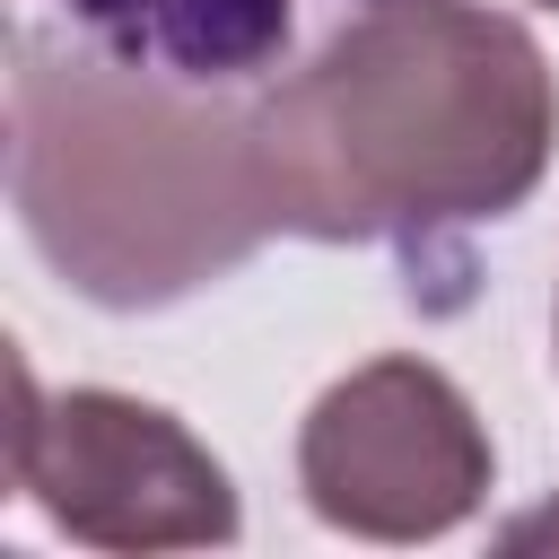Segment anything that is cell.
<instances>
[{
  "instance_id": "cell-4",
  "label": "cell",
  "mask_w": 559,
  "mask_h": 559,
  "mask_svg": "<svg viewBox=\"0 0 559 559\" xmlns=\"http://www.w3.org/2000/svg\"><path fill=\"white\" fill-rule=\"evenodd\" d=\"M297 480L358 542H437L489 498V437L428 358H367L306 411Z\"/></svg>"
},
{
  "instance_id": "cell-7",
  "label": "cell",
  "mask_w": 559,
  "mask_h": 559,
  "mask_svg": "<svg viewBox=\"0 0 559 559\" xmlns=\"http://www.w3.org/2000/svg\"><path fill=\"white\" fill-rule=\"evenodd\" d=\"M542 542H559V507H542V515H515V524H507V550H542Z\"/></svg>"
},
{
  "instance_id": "cell-6",
  "label": "cell",
  "mask_w": 559,
  "mask_h": 559,
  "mask_svg": "<svg viewBox=\"0 0 559 559\" xmlns=\"http://www.w3.org/2000/svg\"><path fill=\"white\" fill-rule=\"evenodd\" d=\"M61 9H70L87 35H105L114 52H140V35H148V26H157L175 0H61Z\"/></svg>"
},
{
  "instance_id": "cell-5",
  "label": "cell",
  "mask_w": 559,
  "mask_h": 559,
  "mask_svg": "<svg viewBox=\"0 0 559 559\" xmlns=\"http://www.w3.org/2000/svg\"><path fill=\"white\" fill-rule=\"evenodd\" d=\"M288 52V0H175L131 61H157V70H183V79H253Z\"/></svg>"
},
{
  "instance_id": "cell-2",
  "label": "cell",
  "mask_w": 559,
  "mask_h": 559,
  "mask_svg": "<svg viewBox=\"0 0 559 559\" xmlns=\"http://www.w3.org/2000/svg\"><path fill=\"white\" fill-rule=\"evenodd\" d=\"M9 201L26 245L122 314L210 288L280 227L253 105L44 35H17L9 70Z\"/></svg>"
},
{
  "instance_id": "cell-1",
  "label": "cell",
  "mask_w": 559,
  "mask_h": 559,
  "mask_svg": "<svg viewBox=\"0 0 559 559\" xmlns=\"http://www.w3.org/2000/svg\"><path fill=\"white\" fill-rule=\"evenodd\" d=\"M280 227L323 245H437L507 218L559 140L542 44L472 0H376L253 96Z\"/></svg>"
},
{
  "instance_id": "cell-3",
  "label": "cell",
  "mask_w": 559,
  "mask_h": 559,
  "mask_svg": "<svg viewBox=\"0 0 559 559\" xmlns=\"http://www.w3.org/2000/svg\"><path fill=\"white\" fill-rule=\"evenodd\" d=\"M9 472L17 489L96 550H201L236 542V489L210 463V445L131 393H61L44 402L35 376L17 367V428H9Z\"/></svg>"
},
{
  "instance_id": "cell-8",
  "label": "cell",
  "mask_w": 559,
  "mask_h": 559,
  "mask_svg": "<svg viewBox=\"0 0 559 559\" xmlns=\"http://www.w3.org/2000/svg\"><path fill=\"white\" fill-rule=\"evenodd\" d=\"M542 9H559V0H542Z\"/></svg>"
}]
</instances>
